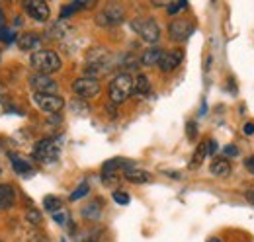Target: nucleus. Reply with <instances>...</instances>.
I'll list each match as a JSON object with an SVG mask.
<instances>
[{
  "instance_id": "nucleus-39",
  "label": "nucleus",
  "mask_w": 254,
  "mask_h": 242,
  "mask_svg": "<svg viewBox=\"0 0 254 242\" xmlns=\"http://www.w3.org/2000/svg\"><path fill=\"white\" fill-rule=\"evenodd\" d=\"M207 242H221V241H219V239H209Z\"/></svg>"
},
{
  "instance_id": "nucleus-7",
  "label": "nucleus",
  "mask_w": 254,
  "mask_h": 242,
  "mask_svg": "<svg viewBox=\"0 0 254 242\" xmlns=\"http://www.w3.org/2000/svg\"><path fill=\"white\" fill-rule=\"evenodd\" d=\"M72 92L80 98V100H88L94 98L100 92V82L98 78H88V76H80L72 82Z\"/></svg>"
},
{
  "instance_id": "nucleus-5",
  "label": "nucleus",
  "mask_w": 254,
  "mask_h": 242,
  "mask_svg": "<svg viewBox=\"0 0 254 242\" xmlns=\"http://www.w3.org/2000/svg\"><path fill=\"white\" fill-rule=\"evenodd\" d=\"M61 154V145L57 139H41L35 147H33V158L43 162V164H51L59 158Z\"/></svg>"
},
{
  "instance_id": "nucleus-34",
  "label": "nucleus",
  "mask_w": 254,
  "mask_h": 242,
  "mask_svg": "<svg viewBox=\"0 0 254 242\" xmlns=\"http://www.w3.org/2000/svg\"><path fill=\"white\" fill-rule=\"evenodd\" d=\"M53 219H55V221H57V223H61V225H63L64 221H66V213H53Z\"/></svg>"
},
{
  "instance_id": "nucleus-4",
  "label": "nucleus",
  "mask_w": 254,
  "mask_h": 242,
  "mask_svg": "<svg viewBox=\"0 0 254 242\" xmlns=\"http://www.w3.org/2000/svg\"><path fill=\"white\" fill-rule=\"evenodd\" d=\"M131 30L135 31L143 41H147L151 45L157 43L160 37L159 24L153 18H135V20H131Z\"/></svg>"
},
{
  "instance_id": "nucleus-14",
  "label": "nucleus",
  "mask_w": 254,
  "mask_h": 242,
  "mask_svg": "<svg viewBox=\"0 0 254 242\" xmlns=\"http://www.w3.org/2000/svg\"><path fill=\"white\" fill-rule=\"evenodd\" d=\"M16 203V193L10 183H0V211H6L14 207Z\"/></svg>"
},
{
  "instance_id": "nucleus-20",
  "label": "nucleus",
  "mask_w": 254,
  "mask_h": 242,
  "mask_svg": "<svg viewBox=\"0 0 254 242\" xmlns=\"http://www.w3.org/2000/svg\"><path fill=\"white\" fill-rule=\"evenodd\" d=\"M94 2H70V4H64L61 8V18H70L74 12L82 10V8H92Z\"/></svg>"
},
{
  "instance_id": "nucleus-35",
  "label": "nucleus",
  "mask_w": 254,
  "mask_h": 242,
  "mask_svg": "<svg viewBox=\"0 0 254 242\" xmlns=\"http://www.w3.org/2000/svg\"><path fill=\"white\" fill-rule=\"evenodd\" d=\"M245 197H247V201H249V203H253L254 205V187H251V189H247V191H245Z\"/></svg>"
},
{
  "instance_id": "nucleus-11",
  "label": "nucleus",
  "mask_w": 254,
  "mask_h": 242,
  "mask_svg": "<svg viewBox=\"0 0 254 242\" xmlns=\"http://www.w3.org/2000/svg\"><path fill=\"white\" fill-rule=\"evenodd\" d=\"M191 33H193V26H191L190 22H186V20H174L168 26V37L172 41H176V43L186 41Z\"/></svg>"
},
{
  "instance_id": "nucleus-1",
  "label": "nucleus",
  "mask_w": 254,
  "mask_h": 242,
  "mask_svg": "<svg viewBox=\"0 0 254 242\" xmlns=\"http://www.w3.org/2000/svg\"><path fill=\"white\" fill-rule=\"evenodd\" d=\"M61 64H63L61 57L55 51H51V49H39V51L33 53L32 59H30V66L35 72H39V74L57 72L61 68Z\"/></svg>"
},
{
  "instance_id": "nucleus-21",
  "label": "nucleus",
  "mask_w": 254,
  "mask_h": 242,
  "mask_svg": "<svg viewBox=\"0 0 254 242\" xmlns=\"http://www.w3.org/2000/svg\"><path fill=\"white\" fill-rule=\"evenodd\" d=\"M211 174L213 176H229L231 174V164L225 160V158H217V160H213V164H211Z\"/></svg>"
},
{
  "instance_id": "nucleus-32",
  "label": "nucleus",
  "mask_w": 254,
  "mask_h": 242,
  "mask_svg": "<svg viewBox=\"0 0 254 242\" xmlns=\"http://www.w3.org/2000/svg\"><path fill=\"white\" fill-rule=\"evenodd\" d=\"M186 133H188V137H190V139H195V135H197L195 121H188V125H186Z\"/></svg>"
},
{
  "instance_id": "nucleus-23",
  "label": "nucleus",
  "mask_w": 254,
  "mask_h": 242,
  "mask_svg": "<svg viewBox=\"0 0 254 242\" xmlns=\"http://www.w3.org/2000/svg\"><path fill=\"white\" fill-rule=\"evenodd\" d=\"M209 154L207 151V143H201L197 149H195V154H193V160H191V166H199L203 160H205V156Z\"/></svg>"
},
{
  "instance_id": "nucleus-24",
  "label": "nucleus",
  "mask_w": 254,
  "mask_h": 242,
  "mask_svg": "<svg viewBox=\"0 0 254 242\" xmlns=\"http://www.w3.org/2000/svg\"><path fill=\"white\" fill-rule=\"evenodd\" d=\"M43 205H45V209L51 213H57L61 209V199L59 197H55V195H47L45 199H43Z\"/></svg>"
},
{
  "instance_id": "nucleus-17",
  "label": "nucleus",
  "mask_w": 254,
  "mask_h": 242,
  "mask_svg": "<svg viewBox=\"0 0 254 242\" xmlns=\"http://www.w3.org/2000/svg\"><path fill=\"white\" fill-rule=\"evenodd\" d=\"M82 217L88 221H98L102 217V199H94L82 207Z\"/></svg>"
},
{
  "instance_id": "nucleus-9",
  "label": "nucleus",
  "mask_w": 254,
  "mask_h": 242,
  "mask_svg": "<svg viewBox=\"0 0 254 242\" xmlns=\"http://www.w3.org/2000/svg\"><path fill=\"white\" fill-rule=\"evenodd\" d=\"M30 86L33 88L35 94H57L59 92V84L51 76L39 74V72L30 76Z\"/></svg>"
},
{
  "instance_id": "nucleus-8",
  "label": "nucleus",
  "mask_w": 254,
  "mask_h": 242,
  "mask_svg": "<svg viewBox=\"0 0 254 242\" xmlns=\"http://www.w3.org/2000/svg\"><path fill=\"white\" fill-rule=\"evenodd\" d=\"M124 22V10L120 6H108L104 8L98 16H96V24L102 28H112V26H120Z\"/></svg>"
},
{
  "instance_id": "nucleus-38",
  "label": "nucleus",
  "mask_w": 254,
  "mask_h": 242,
  "mask_svg": "<svg viewBox=\"0 0 254 242\" xmlns=\"http://www.w3.org/2000/svg\"><path fill=\"white\" fill-rule=\"evenodd\" d=\"M0 28H4V12H2V8H0Z\"/></svg>"
},
{
  "instance_id": "nucleus-33",
  "label": "nucleus",
  "mask_w": 254,
  "mask_h": 242,
  "mask_svg": "<svg viewBox=\"0 0 254 242\" xmlns=\"http://www.w3.org/2000/svg\"><path fill=\"white\" fill-rule=\"evenodd\" d=\"M245 168H247L251 174H254V154H253V156H249V158L245 160Z\"/></svg>"
},
{
  "instance_id": "nucleus-27",
  "label": "nucleus",
  "mask_w": 254,
  "mask_h": 242,
  "mask_svg": "<svg viewBox=\"0 0 254 242\" xmlns=\"http://www.w3.org/2000/svg\"><path fill=\"white\" fill-rule=\"evenodd\" d=\"M70 106H72V112H76V114H80V116H84V114H88V112H90L84 100H78V102H72Z\"/></svg>"
},
{
  "instance_id": "nucleus-31",
  "label": "nucleus",
  "mask_w": 254,
  "mask_h": 242,
  "mask_svg": "<svg viewBox=\"0 0 254 242\" xmlns=\"http://www.w3.org/2000/svg\"><path fill=\"white\" fill-rule=\"evenodd\" d=\"M114 201L120 203V205H127L129 203V195L126 191H114Z\"/></svg>"
},
{
  "instance_id": "nucleus-22",
  "label": "nucleus",
  "mask_w": 254,
  "mask_h": 242,
  "mask_svg": "<svg viewBox=\"0 0 254 242\" xmlns=\"http://www.w3.org/2000/svg\"><path fill=\"white\" fill-rule=\"evenodd\" d=\"M160 55H162V51H160V49H157V47H151V49H147V51L143 53V57H141V62H143L145 66H153V64H159Z\"/></svg>"
},
{
  "instance_id": "nucleus-19",
  "label": "nucleus",
  "mask_w": 254,
  "mask_h": 242,
  "mask_svg": "<svg viewBox=\"0 0 254 242\" xmlns=\"http://www.w3.org/2000/svg\"><path fill=\"white\" fill-rule=\"evenodd\" d=\"M10 160H12V166H14V170L20 174V176H30L32 174V166L24 160V158H20L16 152H10Z\"/></svg>"
},
{
  "instance_id": "nucleus-16",
  "label": "nucleus",
  "mask_w": 254,
  "mask_h": 242,
  "mask_svg": "<svg viewBox=\"0 0 254 242\" xmlns=\"http://www.w3.org/2000/svg\"><path fill=\"white\" fill-rule=\"evenodd\" d=\"M124 176H126V180H129L131 183H147V182H151V174H149L147 170L133 168V166L124 170Z\"/></svg>"
},
{
  "instance_id": "nucleus-40",
  "label": "nucleus",
  "mask_w": 254,
  "mask_h": 242,
  "mask_svg": "<svg viewBox=\"0 0 254 242\" xmlns=\"http://www.w3.org/2000/svg\"><path fill=\"white\" fill-rule=\"evenodd\" d=\"M0 59H2V57H0Z\"/></svg>"
},
{
  "instance_id": "nucleus-36",
  "label": "nucleus",
  "mask_w": 254,
  "mask_h": 242,
  "mask_svg": "<svg viewBox=\"0 0 254 242\" xmlns=\"http://www.w3.org/2000/svg\"><path fill=\"white\" fill-rule=\"evenodd\" d=\"M243 131H245V135H254V123H247L243 127Z\"/></svg>"
},
{
  "instance_id": "nucleus-25",
  "label": "nucleus",
  "mask_w": 254,
  "mask_h": 242,
  "mask_svg": "<svg viewBox=\"0 0 254 242\" xmlns=\"http://www.w3.org/2000/svg\"><path fill=\"white\" fill-rule=\"evenodd\" d=\"M186 6H188L186 2H168L166 10H168V14H170V16H176V14H178V12H182Z\"/></svg>"
},
{
  "instance_id": "nucleus-15",
  "label": "nucleus",
  "mask_w": 254,
  "mask_h": 242,
  "mask_svg": "<svg viewBox=\"0 0 254 242\" xmlns=\"http://www.w3.org/2000/svg\"><path fill=\"white\" fill-rule=\"evenodd\" d=\"M131 168V162L126 158H112V160H106L104 166H102V174H116L118 170H127Z\"/></svg>"
},
{
  "instance_id": "nucleus-2",
  "label": "nucleus",
  "mask_w": 254,
  "mask_h": 242,
  "mask_svg": "<svg viewBox=\"0 0 254 242\" xmlns=\"http://www.w3.org/2000/svg\"><path fill=\"white\" fill-rule=\"evenodd\" d=\"M110 64H112L110 53H108L106 49H102V47H94V49H90L88 55H86L84 72H86L88 78H96V76L108 72V70H110Z\"/></svg>"
},
{
  "instance_id": "nucleus-6",
  "label": "nucleus",
  "mask_w": 254,
  "mask_h": 242,
  "mask_svg": "<svg viewBox=\"0 0 254 242\" xmlns=\"http://www.w3.org/2000/svg\"><path fill=\"white\" fill-rule=\"evenodd\" d=\"M33 102L45 114H59L64 108V100L59 94H35L33 92Z\"/></svg>"
},
{
  "instance_id": "nucleus-12",
  "label": "nucleus",
  "mask_w": 254,
  "mask_h": 242,
  "mask_svg": "<svg viewBox=\"0 0 254 242\" xmlns=\"http://www.w3.org/2000/svg\"><path fill=\"white\" fill-rule=\"evenodd\" d=\"M182 59H184V55H182V51H178V49H174V51H162L160 60H159L160 70H162V72H172L174 68L180 66Z\"/></svg>"
},
{
  "instance_id": "nucleus-37",
  "label": "nucleus",
  "mask_w": 254,
  "mask_h": 242,
  "mask_svg": "<svg viewBox=\"0 0 254 242\" xmlns=\"http://www.w3.org/2000/svg\"><path fill=\"white\" fill-rule=\"evenodd\" d=\"M207 151H209V154H213V152L217 151V143L215 141H209L207 143Z\"/></svg>"
},
{
  "instance_id": "nucleus-28",
  "label": "nucleus",
  "mask_w": 254,
  "mask_h": 242,
  "mask_svg": "<svg viewBox=\"0 0 254 242\" xmlns=\"http://www.w3.org/2000/svg\"><path fill=\"white\" fill-rule=\"evenodd\" d=\"M0 39L6 41V43H12V41H16V33H14V30L0 28Z\"/></svg>"
},
{
  "instance_id": "nucleus-26",
  "label": "nucleus",
  "mask_w": 254,
  "mask_h": 242,
  "mask_svg": "<svg viewBox=\"0 0 254 242\" xmlns=\"http://www.w3.org/2000/svg\"><path fill=\"white\" fill-rule=\"evenodd\" d=\"M88 183H80L78 185V189H74L72 193H70V201H76V199H80V197H84L86 193H88Z\"/></svg>"
},
{
  "instance_id": "nucleus-13",
  "label": "nucleus",
  "mask_w": 254,
  "mask_h": 242,
  "mask_svg": "<svg viewBox=\"0 0 254 242\" xmlns=\"http://www.w3.org/2000/svg\"><path fill=\"white\" fill-rule=\"evenodd\" d=\"M16 43L22 51H39V45H41V39L35 35V33H22L16 37Z\"/></svg>"
},
{
  "instance_id": "nucleus-3",
  "label": "nucleus",
  "mask_w": 254,
  "mask_h": 242,
  "mask_svg": "<svg viewBox=\"0 0 254 242\" xmlns=\"http://www.w3.org/2000/svg\"><path fill=\"white\" fill-rule=\"evenodd\" d=\"M108 96L114 104H122L126 102L129 96H133V78L127 74V72H122L118 74L110 86H108Z\"/></svg>"
},
{
  "instance_id": "nucleus-29",
  "label": "nucleus",
  "mask_w": 254,
  "mask_h": 242,
  "mask_svg": "<svg viewBox=\"0 0 254 242\" xmlns=\"http://www.w3.org/2000/svg\"><path fill=\"white\" fill-rule=\"evenodd\" d=\"M239 147H237V145H227V147H225V149H223V156H225V158H237V156H239Z\"/></svg>"
},
{
  "instance_id": "nucleus-18",
  "label": "nucleus",
  "mask_w": 254,
  "mask_h": 242,
  "mask_svg": "<svg viewBox=\"0 0 254 242\" xmlns=\"http://www.w3.org/2000/svg\"><path fill=\"white\" fill-rule=\"evenodd\" d=\"M151 92V82L145 74H137L133 78V94L135 96H147Z\"/></svg>"
},
{
  "instance_id": "nucleus-10",
  "label": "nucleus",
  "mask_w": 254,
  "mask_h": 242,
  "mask_svg": "<svg viewBox=\"0 0 254 242\" xmlns=\"http://www.w3.org/2000/svg\"><path fill=\"white\" fill-rule=\"evenodd\" d=\"M24 8H26V12L30 14V18L35 20V22H47L49 20V6H47V2H43V0H26L24 2Z\"/></svg>"
},
{
  "instance_id": "nucleus-30",
  "label": "nucleus",
  "mask_w": 254,
  "mask_h": 242,
  "mask_svg": "<svg viewBox=\"0 0 254 242\" xmlns=\"http://www.w3.org/2000/svg\"><path fill=\"white\" fill-rule=\"evenodd\" d=\"M26 219H28L32 225H39V223H41V213L37 211V209H28Z\"/></svg>"
}]
</instances>
